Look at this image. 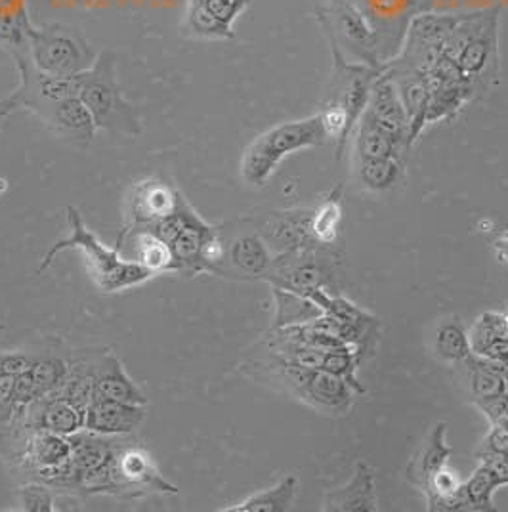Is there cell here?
Instances as JSON below:
<instances>
[{"mask_svg": "<svg viewBox=\"0 0 508 512\" xmlns=\"http://www.w3.org/2000/svg\"><path fill=\"white\" fill-rule=\"evenodd\" d=\"M67 222L71 228V234L65 239L56 241L41 258V264L37 268V276H41L44 270L50 268L54 258L64 251H81L85 258L86 272L92 283L98 287V291L113 295L121 293L132 287H140L155 278L149 274L144 266H140L136 260H127L121 256V249L107 247L96 234L86 226L79 209L67 207Z\"/></svg>", "mask_w": 508, "mask_h": 512, "instance_id": "1", "label": "cell"}, {"mask_svg": "<svg viewBox=\"0 0 508 512\" xmlns=\"http://www.w3.org/2000/svg\"><path fill=\"white\" fill-rule=\"evenodd\" d=\"M327 138L329 134L321 113L281 123L256 136L247 146L241 159V176L251 188H264L287 155L321 146Z\"/></svg>", "mask_w": 508, "mask_h": 512, "instance_id": "2", "label": "cell"}, {"mask_svg": "<svg viewBox=\"0 0 508 512\" xmlns=\"http://www.w3.org/2000/svg\"><path fill=\"white\" fill-rule=\"evenodd\" d=\"M79 98L90 111L98 130L125 136L142 134L140 111L128 102L117 81V56L113 52H100L94 65L81 75Z\"/></svg>", "mask_w": 508, "mask_h": 512, "instance_id": "3", "label": "cell"}, {"mask_svg": "<svg viewBox=\"0 0 508 512\" xmlns=\"http://www.w3.org/2000/svg\"><path fill=\"white\" fill-rule=\"evenodd\" d=\"M27 54L33 65L46 75L77 77L86 73L98 58L85 37L60 23L33 27L27 31Z\"/></svg>", "mask_w": 508, "mask_h": 512, "instance_id": "4", "label": "cell"}, {"mask_svg": "<svg viewBox=\"0 0 508 512\" xmlns=\"http://www.w3.org/2000/svg\"><path fill=\"white\" fill-rule=\"evenodd\" d=\"M8 50L16 58V65L20 71V86L0 102V121L20 109H27L35 113L39 119H43L56 104L64 102L67 98L79 96L81 75L56 77L39 71L27 54V43L12 46Z\"/></svg>", "mask_w": 508, "mask_h": 512, "instance_id": "5", "label": "cell"}, {"mask_svg": "<svg viewBox=\"0 0 508 512\" xmlns=\"http://www.w3.org/2000/svg\"><path fill=\"white\" fill-rule=\"evenodd\" d=\"M178 491V486L157 469L148 449L140 448L138 444L121 442L109 461V497L134 501L155 493L176 495Z\"/></svg>", "mask_w": 508, "mask_h": 512, "instance_id": "6", "label": "cell"}, {"mask_svg": "<svg viewBox=\"0 0 508 512\" xmlns=\"http://www.w3.org/2000/svg\"><path fill=\"white\" fill-rule=\"evenodd\" d=\"M182 199V193L157 178H148L134 184L127 197L125 226L117 239L130 234L132 230L148 228L151 224L176 213Z\"/></svg>", "mask_w": 508, "mask_h": 512, "instance_id": "7", "label": "cell"}, {"mask_svg": "<svg viewBox=\"0 0 508 512\" xmlns=\"http://www.w3.org/2000/svg\"><path fill=\"white\" fill-rule=\"evenodd\" d=\"M318 243H310L289 253L274 256L270 270L264 279L272 285L291 293L306 297L310 291L325 287L327 281V266L321 262L316 251Z\"/></svg>", "mask_w": 508, "mask_h": 512, "instance_id": "8", "label": "cell"}, {"mask_svg": "<svg viewBox=\"0 0 508 512\" xmlns=\"http://www.w3.org/2000/svg\"><path fill=\"white\" fill-rule=\"evenodd\" d=\"M497 60V12L478 14L476 27L468 39L457 65L466 81L476 88L484 79H489Z\"/></svg>", "mask_w": 508, "mask_h": 512, "instance_id": "9", "label": "cell"}, {"mask_svg": "<svg viewBox=\"0 0 508 512\" xmlns=\"http://www.w3.org/2000/svg\"><path fill=\"white\" fill-rule=\"evenodd\" d=\"M69 459L71 444L67 436L43 428H33L27 434L22 453L10 463V470L27 480L29 474H33L35 470L54 469L64 465Z\"/></svg>", "mask_w": 508, "mask_h": 512, "instance_id": "10", "label": "cell"}, {"mask_svg": "<svg viewBox=\"0 0 508 512\" xmlns=\"http://www.w3.org/2000/svg\"><path fill=\"white\" fill-rule=\"evenodd\" d=\"M388 75L392 77L402 98L403 109L409 121V144H413L426 127V111L430 102L426 77L417 67L407 64L403 58L388 71Z\"/></svg>", "mask_w": 508, "mask_h": 512, "instance_id": "11", "label": "cell"}, {"mask_svg": "<svg viewBox=\"0 0 508 512\" xmlns=\"http://www.w3.org/2000/svg\"><path fill=\"white\" fill-rule=\"evenodd\" d=\"M146 406L113 402L94 396L85 411V428L104 436H130L142 427Z\"/></svg>", "mask_w": 508, "mask_h": 512, "instance_id": "12", "label": "cell"}, {"mask_svg": "<svg viewBox=\"0 0 508 512\" xmlns=\"http://www.w3.org/2000/svg\"><path fill=\"white\" fill-rule=\"evenodd\" d=\"M218 232L220 230L216 226L205 222L190 203H186L184 228L180 230V234L176 235V239L170 245L174 258H176V264H178V274H182V276L205 274L201 253H203L205 243Z\"/></svg>", "mask_w": 508, "mask_h": 512, "instance_id": "13", "label": "cell"}, {"mask_svg": "<svg viewBox=\"0 0 508 512\" xmlns=\"http://www.w3.org/2000/svg\"><path fill=\"white\" fill-rule=\"evenodd\" d=\"M356 392L350 384L323 369L312 371L298 400L314 407L323 415H346L354 406Z\"/></svg>", "mask_w": 508, "mask_h": 512, "instance_id": "14", "label": "cell"}, {"mask_svg": "<svg viewBox=\"0 0 508 512\" xmlns=\"http://www.w3.org/2000/svg\"><path fill=\"white\" fill-rule=\"evenodd\" d=\"M323 511L327 512H377L379 501L375 491L373 469L360 461L354 470V476L335 490L327 491L323 499Z\"/></svg>", "mask_w": 508, "mask_h": 512, "instance_id": "15", "label": "cell"}, {"mask_svg": "<svg viewBox=\"0 0 508 512\" xmlns=\"http://www.w3.org/2000/svg\"><path fill=\"white\" fill-rule=\"evenodd\" d=\"M274 256L260 234H243L226 245L224 278L235 274L243 279H264Z\"/></svg>", "mask_w": 508, "mask_h": 512, "instance_id": "16", "label": "cell"}, {"mask_svg": "<svg viewBox=\"0 0 508 512\" xmlns=\"http://www.w3.org/2000/svg\"><path fill=\"white\" fill-rule=\"evenodd\" d=\"M25 421L31 428H43L62 436H71L85 428V411L62 396H43L25 406Z\"/></svg>", "mask_w": 508, "mask_h": 512, "instance_id": "17", "label": "cell"}, {"mask_svg": "<svg viewBox=\"0 0 508 512\" xmlns=\"http://www.w3.org/2000/svg\"><path fill=\"white\" fill-rule=\"evenodd\" d=\"M41 121H43L44 127L48 128L50 132H54L58 138L67 140L75 146H81V148H86L92 142V138L98 130L90 111L86 109L79 96L67 98L64 102L56 104Z\"/></svg>", "mask_w": 508, "mask_h": 512, "instance_id": "18", "label": "cell"}, {"mask_svg": "<svg viewBox=\"0 0 508 512\" xmlns=\"http://www.w3.org/2000/svg\"><path fill=\"white\" fill-rule=\"evenodd\" d=\"M447 436V425L438 423L432 428V432L426 436L423 446L417 449V453L413 455V459L409 461L407 469H405V478L407 482L421 491L423 495L430 490V482L432 478L447 467L451 448L445 442Z\"/></svg>", "mask_w": 508, "mask_h": 512, "instance_id": "19", "label": "cell"}, {"mask_svg": "<svg viewBox=\"0 0 508 512\" xmlns=\"http://www.w3.org/2000/svg\"><path fill=\"white\" fill-rule=\"evenodd\" d=\"M365 111L379 125L409 144V121H407L398 88L390 75H382L373 81Z\"/></svg>", "mask_w": 508, "mask_h": 512, "instance_id": "20", "label": "cell"}, {"mask_svg": "<svg viewBox=\"0 0 508 512\" xmlns=\"http://www.w3.org/2000/svg\"><path fill=\"white\" fill-rule=\"evenodd\" d=\"M312 211H287L277 213L264 224L262 237L270 249H276L277 255L289 253L310 243H316L312 232Z\"/></svg>", "mask_w": 508, "mask_h": 512, "instance_id": "21", "label": "cell"}, {"mask_svg": "<svg viewBox=\"0 0 508 512\" xmlns=\"http://www.w3.org/2000/svg\"><path fill=\"white\" fill-rule=\"evenodd\" d=\"M94 396L113 400V402H123V404H134V406L149 404L148 396L130 379L123 362L109 350L102 360L96 383H94Z\"/></svg>", "mask_w": 508, "mask_h": 512, "instance_id": "22", "label": "cell"}, {"mask_svg": "<svg viewBox=\"0 0 508 512\" xmlns=\"http://www.w3.org/2000/svg\"><path fill=\"white\" fill-rule=\"evenodd\" d=\"M67 438L71 444V461L79 472L100 469L107 465L123 442V436H104L86 428Z\"/></svg>", "mask_w": 508, "mask_h": 512, "instance_id": "23", "label": "cell"}, {"mask_svg": "<svg viewBox=\"0 0 508 512\" xmlns=\"http://www.w3.org/2000/svg\"><path fill=\"white\" fill-rule=\"evenodd\" d=\"M128 237L134 239V253H136L134 260L140 266H144L149 274H153L155 278L163 274H178V264L172 253V247L167 241H163L161 237L151 234L148 230H134L125 237L117 239L115 247L121 249Z\"/></svg>", "mask_w": 508, "mask_h": 512, "instance_id": "24", "label": "cell"}, {"mask_svg": "<svg viewBox=\"0 0 508 512\" xmlns=\"http://www.w3.org/2000/svg\"><path fill=\"white\" fill-rule=\"evenodd\" d=\"M405 146L407 142L379 125L367 111L361 113L356 134L358 159H400Z\"/></svg>", "mask_w": 508, "mask_h": 512, "instance_id": "25", "label": "cell"}, {"mask_svg": "<svg viewBox=\"0 0 508 512\" xmlns=\"http://www.w3.org/2000/svg\"><path fill=\"white\" fill-rule=\"evenodd\" d=\"M461 365L465 367L468 394L474 406L486 404L508 394L505 379L493 369V365L486 358L470 354Z\"/></svg>", "mask_w": 508, "mask_h": 512, "instance_id": "26", "label": "cell"}, {"mask_svg": "<svg viewBox=\"0 0 508 512\" xmlns=\"http://www.w3.org/2000/svg\"><path fill=\"white\" fill-rule=\"evenodd\" d=\"M298 478L295 474H287L276 486L268 490L258 491L251 497L243 499L235 507H226L224 512H287L293 509L297 499Z\"/></svg>", "mask_w": 508, "mask_h": 512, "instance_id": "27", "label": "cell"}, {"mask_svg": "<svg viewBox=\"0 0 508 512\" xmlns=\"http://www.w3.org/2000/svg\"><path fill=\"white\" fill-rule=\"evenodd\" d=\"M182 31L203 41H230L235 37L232 27L218 22L199 0H186Z\"/></svg>", "mask_w": 508, "mask_h": 512, "instance_id": "28", "label": "cell"}, {"mask_svg": "<svg viewBox=\"0 0 508 512\" xmlns=\"http://www.w3.org/2000/svg\"><path fill=\"white\" fill-rule=\"evenodd\" d=\"M434 352L440 360L461 365L472 354L470 339L459 321H444L434 333Z\"/></svg>", "mask_w": 508, "mask_h": 512, "instance_id": "29", "label": "cell"}, {"mask_svg": "<svg viewBox=\"0 0 508 512\" xmlns=\"http://www.w3.org/2000/svg\"><path fill=\"white\" fill-rule=\"evenodd\" d=\"M274 297H276V320H274V329L289 327V325H300L308 321L316 320L323 312L318 306L306 297L272 287Z\"/></svg>", "mask_w": 508, "mask_h": 512, "instance_id": "30", "label": "cell"}, {"mask_svg": "<svg viewBox=\"0 0 508 512\" xmlns=\"http://www.w3.org/2000/svg\"><path fill=\"white\" fill-rule=\"evenodd\" d=\"M67 358L56 352H44L35 356V362L29 369V375L37 386L41 396H50L60 390L67 375Z\"/></svg>", "mask_w": 508, "mask_h": 512, "instance_id": "31", "label": "cell"}, {"mask_svg": "<svg viewBox=\"0 0 508 512\" xmlns=\"http://www.w3.org/2000/svg\"><path fill=\"white\" fill-rule=\"evenodd\" d=\"M340 216H342V207H340V195L337 190V192L331 193L316 211H312L310 232H312L316 243L331 245L337 239Z\"/></svg>", "mask_w": 508, "mask_h": 512, "instance_id": "32", "label": "cell"}, {"mask_svg": "<svg viewBox=\"0 0 508 512\" xmlns=\"http://www.w3.org/2000/svg\"><path fill=\"white\" fill-rule=\"evenodd\" d=\"M358 362H360L358 346L354 348V344H346V346L337 348V350L325 352L321 369L331 373V375H337L344 383L350 384L356 394H363L365 388L361 386L360 379L356 377Z\"/></svg>", "mask_w": 508, "mask_h": 512, "instance_id": "33", "label": "cell"}, {"mask_svg": "<svg viewBox=\"0 0 508 512\" xmlns=\"http://www.w3.org/2000/svg\"><path fill=\"white\" fill-rule=\"evenodd\" d=\"M497 488L493 476L482 465L470 474V478L463 482L466 511L491 512L495 511L493 493Z\"/></svg>", "mask_w": 508, "mask_h": 512, "instance_id": "34", "label": "cell"}, {"mask_svg": "<svg viewBox=\"0 0 508 512\" xmlns=\"http://www.w3.org/2000/svg\"><path fill=\"white\" fill-rule=\"evenodd\" d=\"M358 178L369 190H386L400 178L398 159H358Z\"/></svg>", "mask_w": 508, "mask_h": 512, "instance_id": "35", "label": "cell"}, {"mask_svg": "<svg viewBox=\"0 0 508 512\" xmlns=\"http://www.w3.org/2000/svg\"><path fill=\"white\" fill-rule=\"evenodd\" d=\"M507 335L508 329L507 323H505V314H501V312H484L476 320L474 327L470 329V333H468L472 354H480L489 342L501 339V337H507Z\"/></svg>", "mask_w": 508, "mask_h": 512, "instance_id": "36", "label": "cell"}, {"mask_svg": "<svg viewBox=\"0 0 508 512\" xmlns=\"http://www.w3.org/2000/svg\"><path fill=\"white\" fill-rule=\"evenodd\" d=\"M20 509L23 512H54L56 511V491L41 482H23L16 490Z\"/></svg>", "mask_w": 508, "mask_h": 512, "instance_id": "37", "label": "cell"}, {"mask_svg": "<svg viewBox=\"0 0 508 512\" xmlns=\"http://www.w3.org/2000/svg\"><path fill=\"white\" fill-rule=\"evenodd\" d=\"M218 22L232 27L237 18L251 6V0H199Z\"/></svg>", "mask_w": 508, "mask_h": 512, "instance_id": "38", "label": "cell"}, {"mask_svg": "<svg viewBox=\"0 0 508 512\" xmlns=\"http://www.w3.org/2000/svg\"><path fill=\"white\" fill-rule=\"evenodd\" d=\"M20 409L22 406L14 396V377H0V430H4L16 419Z\"/></svg>", "mask_w": 508, "mask_h": 512, "instance_id": "39", "label": "cell"}, {"mask_svg": "<svg viewBox=\"0 0 508 512\" xmlns=\"http://www.w3.org/2000/svg\"><path fill=\"white\" fill-rule=\"evenodd\" d=\"M340 20H342L344 33H346L352 41L365 44L371 39V31L367 29V25L361 20L360 14H358L352 6H344V8L340 10Z\"/></svg>", "mask_w": 508, "mask_h": 512, "instance_id": "40", "label": "cell"}, {"mask_svg": "<svg viewBox=\"0 0 508 512\" xmlns=\"http://www.w3.org/2000/svg\"><path fill=\"white\" fill-rule=\"evenodd\" d=\"M35 354L25 352H2L0 354V377H18L31 369Z\"/></svg>", "mask_w": 508, "mask_h": 512, "instance_id": "41", "label": "cell"}, {"mask_svg": "<svg viewBox=\"0 0 508 512\" xmlns=\"http://www.w3.org/2000/svg\"><path fill=\"white\" fill-rule=\"evenodd\" d=\"M476 459L493 476L497 488L508 486V461L503 453H486V455H478Z\"/></svg>", "mask_w": 508, "mask_h": 512, "instance_id": "42", "label": "cell"}, {"mask_svg": "<svg viewBox=\"0 0 508 512\" xmlns=\"http://www.w3.org/2000/svg\"><path fill=\"white\" fill-rule=\"evenodd\" d=\"M486 453H508V430L499 427V425H491L489 432L484 436L480 448L476 449V457L478 455H486Z\"/></svg>", "mask_w": 508, "mask_h": 512, "instance_id": "43", "label": "cell"}, {"mask_svg": "<svg viewBox=\"0 0 508 512\" xmlns=\"http://www.w3.org/2000/svg\"><path fill=\"white\" fill-rule=\"evenodd\" d=\"M476 407L486 415L491 425H499L508 430V394Z\"/></svg>", "mask_w": 508, "mask_h": 512, "instance_id": "44", "label": "cell"}, {"mask_svg": "<svg viewBox=\"0 0 508 512\" xmlns=\"http://www.w3.org/2000/svg\"><path fill=\"white\" fill-rule=\"evenodd\" d=\"M476 356H482V358H486L489 362H508V335L507 337H501V339L489 342L486 348L480 354H476Z\"/></svg>", "mask_w": 508, "mask_h": 512, "instance_id": "45", "label": "cell"}, {"mask_svg": "<svg viewBox=\"0 0 508 512\" xmlns=\"http://www.w3.org/2000/svg\"><path fill=\"white\" fill-rule=\"evenodd\" d=\"M493 253L501 264L508 266V230L501 232L493 239Z\"/></svg>", "mask_w": 508, "mask_h": 512, "instance_id": "46", "label": "cell"}, {"mask_svg": "<svg viewBox=\"0 0 508 512\" xmlns=\"http://www.w3.org/2000/svg\"><path fill=\"white\" fill-rule=\"evenodd\" d=\"M491 365H493V369L505 379V384H507V392H508V362L505 363H495L491 362Z\"/></svg>", "mask_w": 508, "mask_h": 512, "instance_id": "47", "label": "cell"}, {"mask_svg": "<svg viewBox=\"0 0 508 512\" xmlns=\"http://www.w3.org/2000/svg\"><path fill=\"white\" fill-rule=\"evenodd\" d=\"M2 331H4V323L0 321V335H2Z\"/></svg>", "mask_w": 508, "mask_h": 512, "instance_id": "48", "label": "cell"}, {"mask_svg": "<svg viewBox=\"0 0 508 512\" xmlns=\"http://www.w3.org/2000/svg\"><path fill=\"white\" fill-rule=\"evenodd\" d=\"M505 323H507V329H508V312H505Z\"/></svg>", "mask_w": 508, "mask_h": 512, "instance_id": "49", "label": "cell"}, {"mask_svg": "<svg viewBox=\"0 0 508 512\" xmlns=\"http://www.w3.org/2000/svg\"><path fill=\"white\" fill-rule=\"evenodd\" d=\"M505 457H507V461H508V453H505Z\"/></svg>", "mask_w": 508, "mask_h": 512, "instance_id": "50", "label": "cell"}]
</instances>
